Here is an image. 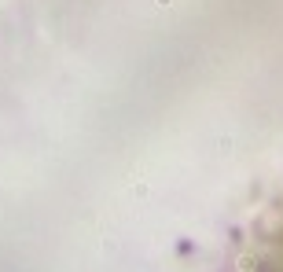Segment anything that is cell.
Returning <instances> with one entry per match:
<instances>
[{"label":"cell","mask_w":283,"mask_h":272,"mask_svg":"<svg viewBox=\"0 0 283 272\" xmlns=\"http://www.w3.org/2000/svg\"><path fill=\"white\" fill-rule=\"evenodd\" d=\"M250 272H283V221L269 239H261V250H257Z\"/></svg>","instance_id":"cell-1"}]
</instances>
